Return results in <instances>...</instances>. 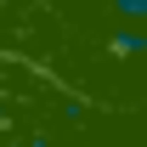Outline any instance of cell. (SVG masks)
Segmentation results:
<instances>
[{
  "label": "cell",
  "instance_id": "1",
  "mask_svg": "<svg viewBox=\"0 0 147 147\" xmlns=\"http://www.w3.org/2000/svg\"><path fill=\"white\" fill-rule=\"evenodd\" d=\"M119 6V17H147V0H113Z\"/></svg>",
  "mask_w": 147,
  "mask_h": 147
}]
</instances>
